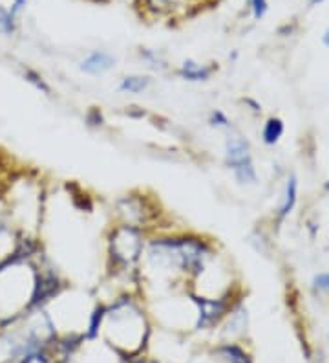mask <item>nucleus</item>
<instances>
[{"label":"nucleus","instance_id":"2","mask_svg":"<svg viewBox=\"0 0 329 363\" xmlns=\"http://www.w3.org/2000/svg\"><path fill=\"white\" fill-rule=\"evenodd\" d=\"M145 233L141 228L121 224L110 231L108 255L119 272H134L145 253Z\"/></svg>","mask_w":329,"mask_h":363},{"label":"nucleus","instance_id":"4","mask_svg":"<svg viewBox=\"0 0 329 363\" xmlns=\"http://www.w3.org/2000/svg\"><path fill=\"white\" fill-rule=\"evenodd\" d=\"M190 301H192L197 308L196 327L200 328V330L212 328L214 325H218L219 321L227 315L229 308H231L229 296L211 299V297H202L196 296V294H190Z\"/></svg>","mask_w":329,"mask_h":363},{"label":"nucleus","instance_id":"13","mask_svg":"<svg viewBox=\"0 0 329 363\" xmlns=\"http://www.w3.org/2000/svg\"><path fill=\"white\" fill-rule=\"evenodd\" d=\"M106 318V306L105 305H96V308L90 314V321H88V330L86 337L88 340H93V337L99 334V328L103 325V319Z\"/></svg>","mask_w":329,"mask_h":363},{"label":"nucleus","instance_id":"6","mask_svg":"<svg viewBox=\"0 0 329 363\" xmlns=\"http://www.w3.org/2000/svg\"><path fill=\"white\" fill-rule=\"evenodd\" d=\"M214 72L216 67H212V65H203V62H197L194 59H187L178 70V76L183 81H189V83H207V81H211Z\"/></svg>","mask_w":329,"mask_h":363},{"label":"nucleus","instance_id":"10","mask_svg":"<svg viewBox=\"0 0 329 363\" xmlns=\"http://www.w3.org/2000/svg\"><path fill=\"white\" fill-rule=\"evenodd\" d=\"M154 13H172L175 9L183 8L189 0H141Z\"/></svg>","mask_w":329,"mask_h":363},{"label":"nucleus","instance_id":"17","mask_svg":"<svg viewBox=\"0 0 329 363\" xmlns=\"http://www.w3.org/2000/svg\"><path fill=\"white\" fill-rule=\"evenodd\" d=\"M21 363H53L52 358H48L46 350H37V352H31V354L24 356L21 359Z\"/></svg>","mask_w":329,"mask_h":363},{"label":"nucleus","instance_id":"5","mask_svg":"<svg viewBox=\"0 0 329 363\" xmlns=\"http://www.w3.org/2000/svg\"><path fill=\"white\" fill-rule=\"evenodd\" d=\"M115 67V57L105 50H93L79 62V70L88 76H103Z\"/></svg>","mask_w":329,"mask_h":363},{"label":"nucleus","instance_id":"8","mask_svg":"<svg viewBox=\"0 0 329 363\" xmlns=\"http://www.w3.org/2000/svg\"><path fill=\"white\" fill-rule=\"evenodd\" d=\"M218 354L227 363H253L246 350L234 345V343H225V345L219 347Z\"/></svg>","mask_w":329,"mask_h":363},{"label":"nucleus","instance_id":"18","mask_svg":"<svg viewBox=\"0 0 329 363\" xmlns=\"http://www.w3.org/2000/svg\"><path fill=\"white\" fill-rule=\"evenodd\" d=\"M313 284H315L316 290H322V292L329 294V274H318L313 279Z\"/></svg>","mask_w":329,"mask_h":363},{"label":"nucleus","instance_id":"7","mask_svg":"<svg viewBox=\"0 0 329 363\" xmlns=\"http://www.w3.org/2000/svg\"><path fill=\"white\" fill-rule=\"evenodd\" d=\"M152 79L149 76H139V74H134V76H127L121 79L119 83V92L123 94H143L150 86Z\"/></svg>","mask_w":329,"mask_h":363},{"label":"nucleus","instance_id":"14","mask_svg":"<svg viewBox=\"0 0 329 363\" xmlns=\"http://www.w3.org/2000/svg\"><path fill=\"white\" fill-rule=\"evenodd\" d=\"M18 231H15L13 222H11V213L6 209H0V240L17 239Z\"/></svg>","mask_w":329,"mask_h":363},{"label":"nucleus","instance_id":"12","mask_svg":"<svg viewBox=\"0 0 329 363\" xmlns=\"http://www.w3.org/2000/svg\"><path fill=\"white\" fill-rule=\"evenodd\" d=\"M294 204H296V178L291 177L289 182H287V187H285V199L284 204H282L280 213H278V218L284 220L291 211H293Z\"/></svg>","mask_w":329,"mask_h":363},{"label":"nucleus","instance_id":"15","mask_svg":"<svg viewBox=\"0 0 329 363\" xmlns=\"http://www.w3.org/2000/svg\"><path fill=\"white\" fill-rule=\"evenodd\" d=\"M209 125H211L212 129H229V127H231V120H229L225 112L214 108V111L209 114Z\"/></svg>","mask_w":329,"mask_h":363},{"label":"nucleus","instance_id":"1","mask_svg":"<svg viewBox=\"0 0 329 363\" xmlns=\"http://www.w3.org/2000/svg\"><path fill=\"white\" fill-rule=\"evenodd\" d=\"M146 257L161 270L200 277L212 257V246L200 237H158L146 244Z\"/></svg>","mask_w":329,"mask_h":363},{"label":"nucleus","instance_id":"11","mask_svg":"<svg viewBox=\"0 0 329 363\" xmlns=\"http://www.w3.org/2000/svg\"><path fill=\"white\" fill-rule=\"evenodd\" d=\"M284 134V123H282L280 118H269L263 125V142L267 143V145H275Z\"/></svg>","mask_w":329,"mask_h":363},{"label":"nucleus","instance_id":"22","mask_svg":"<svg viewBox=\"0 0 329 363\" xmlns=\"http://www.w3.org/2000/svg\"><path fill=\"white\" fill-rule=\"evenodd\" d=\"M318 2H322V0H311V4H318Z\"/></svg>","mask_w":329,"mask_h":363},{"label":"nucleus","instance_id":"19","mask_svg":"<svg viewBox=\"0 0 329 363\" xmlns=\"http://www.w3.org/2000/svg\"><path fill=\"white\" fill-rule=\"evenodd\" d=\"M250 8H253L256 18H262L267 9V0H250Z\"/></svg>","mask_w":329,"mask_h":363},{"label":"nucleus","instance_id":"20","mask_svg":"<svg viewBox=\"0 0 329 363\" xmlns=\"http://www.w3.org/2000/svg\"><path fill=\"white\" fill-rule=\"evenodd\" d=\"M141 57H145V61H149L152 67L156 68H165V62L156 55V53H149V52H141Z\"/></svg>","mask_w":329,"mask_h":363},{"label":"nucleus","instance_id":"16","mask_svg":"<svg viewBox=\"0 0 329 363\" xmlns=\"http://www.w3.org/2000/svg\"><path fill=\"white\" fill-rule=\"evenodd\" d=\"M84 120H86V123L90 125V127H103V125H105V116H103V112L99 111L97 106H92V108L86 112Z\"/></svg>","mask_w":329,"mask_h":363},{"label":"nucleus","instance_id":"3","mask_svg":"<svg viewBox=\"0 0 329 363\" xmlns=\"http://www.w3.org/2000/svg\"><path fill=\"white\" fill-rule=\"evenodd\" d=\"M225 165L233 171L234 178L243 186L256 184L258 174L253 164L250 147L243 138H231L225 143Z\"/></svg>","mask_w":329,"mask_h":363},{"label":"nucleus","instance_id":"21","mask_svg":"<svg viewBox=\"0 0 329 363\" xmlns=\"http://www.w3.org/2000/svg\"><path fill=\"white\" fill-rule=\"evenodd\" d=\"M324 45L329 46V28H328V31H325V35H324Z\"/></svg>","mask_w":329,"mask_h":363},{"label":"nucleus","instance_id":"9","mask_svg":"<svg viewBox=\"0 0 329 363\" xmlns=\"http://www.w3.org/2000/svg\"><path fill=\"white\" fill-rule=\"evenodd\" d=\"M22 79L26 81L28 84H31V86H33L37 92L44 94V96H48V98L53 94V90H52V86H50L48 81L44 79L39 72L33 70V68H24V70H22Z\"/></svg>","mask_w":329,"mask_h":363}]
</instances>
